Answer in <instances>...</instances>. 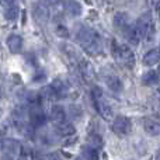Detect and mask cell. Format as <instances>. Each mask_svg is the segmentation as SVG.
<instances>
[{"mask_svg": "<svg viewBox=\"0 0 160 160\" xmlns=\"http://www.w3.org/2000/svg\"><path fill=\"white\" fill-rule=\"evenodd\" d=\"M76 38H78L80 47L90 55H96L101 51V39L93 28L82 27L76 34Z\"/></svg>", "mask_w": 160, "mask_h": 160, "instance_id": "obj_1", "label": "cell"}, {"mask_svg": "<svg viewBox=\"0 0 160 160\" xmlns=\"http://www.w3.org/2000/svg\"><path fill=\"white\" fill-rule=\"evenodd\" d=\"M41 94H42V97H45V98L51 100V101H55V100H59L58 94L55 93V90L52 88V86H51V84H49V86H45Z\"/></svg>", "mask_w": 160, "mask_h": 160, "instance_id": "obj_24", "label": "cell"}, {"mask_svg": "<svg viewBox=\"0 0 160 160\" xmlns=\"http://www.w3.org/2000/svg\"><path fill=\"white\" fill-rule=\"evenodd\" d=\"M75 160H82V158H80V156H79V158H76Z\"/></svg>", "mask_w": 160, "mask_h": 160, "instance_id": "obj_31", "label": "cell"}, {"mask_svg": "<svg viewBox=\"0 0 160 160\" xmlns=\"http://www.w3.org/2000/svg\"><path fill=\"white\" fill-rule=\"evenodd\" d=\"M112 55L115 59H118L121 63H124L125 66L132 68L135 63V56L133 52L127 47V45L118 44L117 41H112Z\"/></svg>", "mask_w": 160, "mask_h": 160, "instance_id": "obj_2", "label": "cell"}, {"mask_svg": "<svg viewBox=\"0 0 160 160\" xmlns=\"http://www.w3.org/2000/svg\"><path fill=\"white\" fill-rule=\"evenodd\" d=\"M80 158H82V160H100V155H98V150L97 149L86 145V146L82 148Z\"/></svg>", "mask_w": 160, "mask_h": 160, "instance_id": "obj_20", "label": "cell"}, {"mask_svg": "<svg viewBox=\"0 0 160 160\" xmlns=\"http://www.w3.org/2000/svg\"><path fill=\"white\" fill-rule=\"evenodd\" d=\"M44 160H62V158H61V155H59L58 152H51V153H48V155L45 156Z\"/></svg>", "mask_w": 160, "mask_h": 160, "instance_id": "obj_28", "label": "cell"}, {"mask_svg": "<svg viewBox=\"0 0 160 160\" xmlns=\"http://www.w3.org/2000/svg\"><path fill=\"white\" fill-rule=\"evenodd\" d=\"M143 129L148 135L150 136H158L160 132V124L158 119H153V118H146L143 122Z\"/></svg>", "mask_w": 160, "mask_h": 160, "instance_id": "obj_12", "label": "cell"}, {"mask_svg": "<svg viewBox=\"0 0 160 160\" xmlns=\"http://www.w3.org/2000/svg\"><path fill=\"white\" fill-rule=\"evenodd\" d=\"M136 28H138V31L141 32L142 37L148 35L150 31V28H152L153 25V20H152V14L148 11V13H143L141 17L138 18V21H136Z\"/></svg>", "mask_w": 160, "mask_h": 160, "instance_id": "obj_7", "label": "cell"}, {"mask_svg": "<svg viewBox=\"0 0 160 160\" xmlns=\"http://www.w3.org/2000/svg\"><path fill=\"white\" fill-rule=\"evenodd\" d=\"M49 118L53 124L58 125V124H61V122L66 121L68 115H66V111H65V108L62 107V105H53V107L51 108Z\"/></svg>", "mask_w": 160, "mask_h": 160, "instance_id": "obj_10", "label": "cell"}, {"mask_svg": "<svg viewBox=\"0 0 160 160\" xmlns=\"http://www.w3.org/2000/svg\"><path fill=\"white\" fill-rule=\"evenodd\" d=\"M114 25L117 28H125L128 25V14L124 11H119L114 16Z\"/></svg>", "mask_w": 160, "mask_h": 160, "instance_id": "obj_22", "label": "cell"}, {"mask_svg": "<svg viewBox=\"0 0 160 160\" xmlns=\"http://www.w3.org/2000/svg\"><path fill=\"white\" fill-rule=\"evenodd\" d=\"M79 68H80V73H82L83 79H84L87 83H90L91 80L94 79V76H96V72H94L93 65H91L90 62H87V61H82Z\"/></svg>", "mask_w": 160, "mask_h": 160, "instance_id": "obj_11", "label": "cell"}, {"mask_svg": "<svg viewBox=\"0 0 160 160\" xmlns=\"http://www.w3.org/2000/svg\"><path fill=\"white\" fill-rule=\"evenodd\" d=\"M56 32H58V35L65 37V38H66V37L69 35V32H68V30L63 27V25H58V30H56Z\"/></svg>", "mask_w": 160, "mask_h": 160, "instance_id": "obj_29", "label": "cell"}, {"mask_svg": "<svg viewBox=\"0 0 160 160\" xmlns=\"http://www.w3.org/2000/svg\"><path fill=\"white\" fill-rule=\"evenodd\" d=\"M69 114H70L72 121H80V119L83 118V115H84L82 107H80V105H76V104H73L69 107Z\"/></svg>", "mask_w": 160, "mask_h": 160, "instance_id": "obj_23", "label": "cell"}, {"mask_svg": "<svg viewBox=\"0 0 160 160\" xmlns=\"http://www.w3.org/2000/svg\"><path fill=\"white\" fill-rule=\"evenodd\" d=\"M42 94L38 91H28L25 96V101H27L28 107H41L42 105Z\"/></svg>", "mask_w": 160, "mask_h": 160, "instance_id": "obj_17", "label": "cell"}, {"mask_svg": "<svg viewBox=\"0 0 160 160\" xmlns=\"http://www.w3.org/2000/svg\"><path fill=\"white\" fill-rule=\"evenodd\" d=\"M6 44H7V48L10 49L11 53H20L22 49V38L18 34H10Z\"/></svg>", "mask_w": 160, "mask_h": 160, "instance_id": "obj_9", "label": "cell"}, {"mask_svg": "<svg viewBox=\"0 0 160 160\" xmlns=\"http://www.w3.org/2000/svg\"><path fill=\"white\" fill-rule=\"evenodd\" d=\"M0 98H2V88H0Z\"/></svg>", "mask_w": 160, "mask_h": 160, "instance_id": "obj_32", "label": "cell"}, {"mask_svg": "<svg viewBox=\"0 0 160 160\" xmlns=\"http://www.w3.org/2000/svg\"><path fill=\"white\" fill-rule=\"evenodd\" d=\"M34 82H38V83H41V82H44V80H47V73L44 72V70H38V72H35V75H34V78H32Z\"/></svg>", "mask_w": 160, "mask_h": 160, "instance_id": "obj_27", "label": "cell"}, {"mask_svg": "<svg viewBox=\"0 0 160 160\" xmlns=\"http://www.w3.org/2000/svg\"><path fill=\"white\" fill-rule=\"evenodd\" d=\"M132 131V122L125 115H117L112 118V132L117 136H127Z\"/></svg>", "mask_w": 160, "mask_h": 160, "instance_id": "obj_3", "label": "cell"}, {"mask_svg": "<svg viewBox=\"0 0 160 160\" xmlns=\"http://www.w3.org/2000/svg\"><path fill=\"white\" fill-rule=\"evenodd\" d=\"M13 3H14V0H0V4L6 6V7H7V6H10V4H13Z\"/></svg>", "mask_w": 160, "mask_h": 160, "instance_id": "obj_30", "label": "cell"}, {"mask_svg": "<svg viewBox=\"0 0 160 160\" xmlns=\"http://www.w3.org/2000/svg\"><path fill=\"white\" fill-rule=\"evenodd\" d=\"M0 146H2L3 155L10 156V158H13V159L16 158V156L20 153V150H21V145H20V142L16 141V139H11V138L3 139V141L0 142Z\"/></svg>", "mask_w": 160, "mask_h": 160, "instance_id": "obj_6", "label": "cell"}, {"mask_svg": "<svg viewBox=\"0 0 160 160\" xmlns=\"http://www.w3.org/2000/svg\"><path fill=\"white\" fill-rule=\"evenodd\" d=\"M159 59H160V53H159V49L158 48H153V49L148 51L143 56V65L145 66H155V65L159 63Z\"/></svg>", "mask_w": 160, "mask_h": 160, "instance_id": "obj_15", "label": "cell"}, {"mask_svg": "<svg viewBox=\"0 0 160 160\" xmlns=\"http://www.w3.org/2000/svg\"><path fill=\"white\" fill-rule=\"evenodd\" d=\"M159 83V73L158 70H148L146 73H143L142 76V84L143 86H156Z\"/></svg>", "mask_w": 160, "mask_h": 160, "instance_id": "obj_19", "label": "cell"}, {"mask_svg": "<svg viewBox=\"0 0 160 160\" xmlns=\"http://www.w3.org/2000/svg\"><path fill=\"white\" fill-rule=\"evenodd\" d=\"M125 35H127L128 41L131 42V44H139L141 42V39L143 38V37L141 35V32L138 31V28H136V25H127L125 27Z\"/></svg>", "mask_w": 160, "mask_h": 160, "instance_id": "obj_16", "label": "cell"}, {"mask_svg": "<svg viewBox=\"0 0 160 160\" xmlns=\"http://www.w3.org/2000/svg\"><path fill=\"white\" fill-rule=\"evenodd\" d=\"M55 127H56V133H58L59 136H62V138H69V136L76 133L75 125L72 124V121H68V119L61 122V124L55 125Z\"/></svg>", "mask_w": 160, "mask_h": 160, "instance_id": "obj_8", "label": "cell"}, {"mask_svg": "<svg viewBox=\"0 0 160 160\" xmlns=\"http://www.w3.org/2000/svg\"><path fill=\"white\" fill-rule=\"evenodd\" d=\"M105 84H107V87L110 88L111 91H114V93H119V91L122 90V82L118 76H114V75L107 76V78H105Z\"/></svg>", "mask_w": 160, "mask_h": 160, "instance_id": "obj_18", "label": "cell"}, {"mask_svg": "<svg viewBox=\"0 0 160 160\" xmlns=\"http://www.w3.org/2000/svg\"><path fill=\"white\" fill-rule=\"evenodd\" d=\"M17 14H18V7H17V4H10V6H7L6 7V13H4V16H6V18L7 20H14V18H17Z\"/></svg>", "mask_w": 160, "mask_h": 160, "instance_id": "obj_25", "label": "cell"}, {"mask_svg": "<svg viewBox=\"0 0 160 160\" xmlns=\"http://www.w3.org/2000/svg\"><path fill=\"white\" fill-rule=\"evenodd\" d=\"M48 121V117L45 114V111L42 110V105L41 107H31L28 110V122L30 125H32L34 128H41L47 124Z\"/></svg>", "mask_w": 160, "mask_h": 160, "instance_id": "obj_4", "label": "cell"}, {"mask_svg": "<svg viewBox=\"0 0 160 160\" xmlns=\"http://www.w3.org/2000/svg\"><path fill=\"white\" fill-rule=\"evenodd\" d=\"M51 86H52V88L55 90V93L58 94L59 98H62V97H65L68 94V86H66V83H65L63 80L55 79L52 83H51Z\"/></svg>", "mask_w": 160, "mask_h": 160, "instance_id": "obj_21", "label": "cell"}, {"mask_svg": "<svg viewBox=\"0 0 160 160\" xmlns=\"http://www.w3.org/2000/svg\"><path fill=\"white\" fill-rule=\"evenodd\" d=\"M93 104H94V107H96V111L98 112V115L101 117L102 119L111 121V119L114 118L112 108H111V105L104 100V96L98 97V98H93Z\"/></svg>", "mask_w": 160, "mask_h": 160, "instance_id": "obj_5", "label": "cell"}, {"mask_svg": "<svg viewBox=\"0 0 160 160\" xmlns=\"http://www.w3.org/2000/svg\"><path fill=\"white\" fill-rule=\"evenodd\" d=\"M86 145L100 150L102 146H104V139H102V136L98 135L97 132H90L87 135V138H86Z\"/></svg>", "mask_w": 160, "mask_h": 160, "instance_id": "obj_14", "label": "cell"}, {"mask_svg": "<svg viewBox=\"0 0 160 160\" xmlns=\"http://www.w3.org/2000/svg\"><path fill=\"white\" fill-rule=\"evenodd\" d=\"M37 11V18H42V20H47L48 18V8L42 4H38V7L35 8Z\"/></svg>", "mask_w": 160, "mask_h": 160, "instance_id": "obj_26", "label": "cell"}, {"mask_svg": "<svg viewBox=\"0 0 160 160\" xmlns=\"http://www.w3.org/2000/svg\"><path fill=\"white\" fill-rule=\"evenodd\" d=\"M65 11H66L69 16L72 17H78L82 14L83 8H82V4L78 2V0H65Z\"/></svg>", "mask_w": 160, "mask_h": 160, "instance_id": "obj_13", "label": "cell"}]
</instances>
